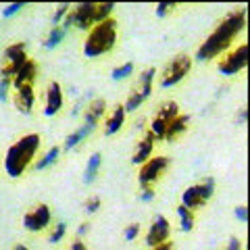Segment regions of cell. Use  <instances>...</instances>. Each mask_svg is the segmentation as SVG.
Listing matches in <instances>:
<instances>
[{
    "label": "cell",
    "instance_id": "obj_1",
    "mask_svg": "<svg viewBox=\"0 0 250 250\" xmlns=\"http://www.w3.org/2000/svg\"><path fill=\"white\" fill-rule=\"evenodd\" d=\"M244 27H246V11L244 9H236V11L228 13V17L219 23L217 29L200 44V48L196 50V61L205 62L208 59H215L217 54H221L225 48H229L231 40Z\"/></svg>",
    "mask_w": 250,
    "mask_h": 250
},
{
    "label": "cell",
    "instance_id": "obj_2",
    "mask_svg": "<svg viewBox=\"0 0 250 250\" xmlns=\"http://www.w3.org/2000/svg\"><path fill=\"white\" fill-rule=\"evenodd\" d=\"M40 144H42V138L38 134H25L23 138H19L4 156L6 175L17 179L25 173V169L31 165V161L36 159V152H38V148H40Z\"/></svg>",
    "mask_w": 250,
    "mask_h": 250
},
{
    "label": "cell",
    "instance_id": "obj_3",
    "mask_svg": "<svg viewBox=\"0 0 250 250\" xmlns=\"http://www.w3.org/2000/svg\"><path fill=\"white\" fill-rule=\"evenodd\" d=\"M117 44V21L111 17L88 31V38L83 42V54L88 59H96L108 54Z\"/></svg>",
    "mask_w": 250,
    "mask_h": 250
},
{
    "label": "cell",
    "instance_id": "obj_4",
    "mask_svg": "<svg viewBox=\"0 0 250 250\" xmlns=\"http://www.w3.org/2000/svg\"><path fill=\"white\" fill-rule=\"evenodd\" d=\"M27 46L23 42H15L11 46H6L2 57H0V75L2 80H13L19 73V69L25 65L27 61Z\"/></svg>",
    "mask_w": 250,
    "mask_h": 250
},
{
    "label": "cell",
    "instance_id": "obj_5",
    "mask_svg": "<svg viewBox=\"0 0 250 250\" xmlns=\"http://www.w3.org/2000/svg\"><path fill=\"white\" fill-rule=\"evenodd\" d=\"M154 75H156V69L154 67H148L142 71V75H140V80L138 83L131 88L129 92V96L127 100H125V113H131V111H136V108L142 106V103H146L148 96L152 94V82H154Z\"/></svg>",
    "mask_w": 250,
    "mask_h": 250
},
{
    "label": "cell",
    "instance_id": "obj_6",
    "mask_svg": "<svg viewBox=\"0 0 250 250\" xmlns=\"http://www.w3.org/2000/svg\"><path fill=\"white\" fill-rule=\"evenodd\" d=\"M213 194H215V179L205 177L200 184L186 188L184 194H182V205L190 210L202 208L210 198H213Z\"/></svg>",
    "mask_w": 250,
    "mask_h": 250
},
{
    "label": "cell",
    "instance_id": "obj_7",
    "mask_svg": "<svg viewBox=\"0 0 250 250\" xmlns=\"http://www.w3.org/2000/svg\"><path fill=\"white\" fill-rule=\"evenodd\" d=\"M77 27V29H85L90 31L94 25H96V2H80L71 6L67 19L62 21V27Z\"/></svg>",
    "mask_w": 250,
    "mask_h": 250
},
{
    "label": "cell",
    "instance_id": "obj_8",
    "mask_svg": "<svg viewBox=\"0 0 250 250\" xmlns=\"http://www.w3.org/2000/svg\"><path fill=\"white\" fill-rule=\"evenodd\" d=\"M167 169H169V156H165V154L152 156V159H148L144 165H140L138 184L142 188H152L163 175H165Z\"/></svg>",
    "mask_w": 250,
    "mask_h": 250
},
{
    "label": "cell",
    "instance_id": "obj_9",
    "mask_svg": "<svg viewBox=\"0 0 250 250\" xmlns=\"http://www.w3.org/2000/svg\"><path fill=\"white\" fill-rule=\"evenodd\" d=\"M190 69H192V57H188V54H177V57L171 59L169 65L163 69L161 85L163 88H173L175 83H179L188 73H190Z\"/></svg>",
    "mask_w": 250,
    "mask_h": 250
},
{
    "label": "cell",
    "instance_id": "obj_10",
    "mask_svg": "<svg viewBox=\"0 0 250 250\" xmlns=\"http://www.w3.org/2000/svg\"><path fill=\"white\" fill-rule=\"evenodd\" d=\"M177 115H179V106H177V103H173V100H167V103H163L159 106V111H156V115L150 121V129H148L154 136V140L165 138V131L169 127V123L173 121Z\"/></svg>",
    "mask_w": 250,
    "mask_h": 250
},
{
    "label": "cell",
    "instance_id": "obj_11",
    "mask_svg": "<svg viewBox=\"0 0 250 250\" xmlns=\"http://www.w3.org/2000/svg\"><path fill=\"white\" fill-rule=\"evenodd\" d=\"M246 65H248V44L242 42L240 46L229 50L221 61H219L217 69L223 75H236L242 71V69H246Z\"/></svg>",
    "mask_w": 250,
    "mask_h": 250
},
{
    "label": "cell",
    "instance_id": "obj_12",
    "mask_svg": "<svg viewBox=\"0 0 250 250\" xmlns=\"http://www.w3.org/2000/svg\"><path fill=\"white\" fill-rule=\"evenodd\" d=\"M50 219H52V213H50V207L48 205H38L34 208H29L25 215H23V228L27 231H44L46 228L50 225Z\"/></svg>",
    "mask_w": 250,
    "mask_h": 250
},
{
    "label": "cell",
    "instance_id": "obj_13",
    "mask_svg": "<svg viewBox=\"0 0 250 250\" xmlns=\"http://www.w3.org/2000/svg\"><path fill=\"white\" fill-rule=\"evenodd\" d=\"M171 238V223L165 215H154L150 228H148V233H146V244L154 248L163 244V242H169Z\"/></svg>",
    "mask_w": 250,
    "mask_h": 250
},
{
    "label": "cell",
    "instance_id": "obj_14",
    "mask_svg": "<svg viewBox=\"0 0 250 250\" xmlns=\"http://www.w3.org/2000/svg\"><path fill=\"white\" fill-rule=\"evenodd\" d=\"M62 108V88L59 82H50L48 90H46V106H44V115L46 117H54L59 115Z\"/></svg>",
    "mask_w": 250,
    "mask_h": 250
},
{
    "label": "cell",
    "instance_id": "obj_15",
    "mask_svg": "<svg viewBox=\"0 0 250 250\" xmlns=\"http://www.w3.org/2000/svg\"><path fill=\"white\" fill-rule=\"evenodd\" d=\"M34 100H36V94H34V85H23V88L15 90V96H13V103L17 106L19 113H25L29 115L31 108H34Z\"/></svg>",
    "mask_w": 250,
    "mask_h": 250
},
{
    "label": "cell",
    "instance_id": "obj_16",
    "mask_svg": "<svg viewBox=\"0 0 250 250\" xmlns=\"http://www.w3.org/2000/svg\"><path fill=\"white\" fill-rule=\"evenodd\" d=\"M38 75V62L34 59H27L25 65L19 69V73L13 77V88H23V85H34V80Z\"/></svg>",
    "mask_w": 250,
    "mask_h": 250
},
{
    "label": "cell",
    "instance_id": "obj_17",
    "mask_svg": "<svg viewBox=\"0 0 250 250\" xmlns=\"http://www.w3.org/2000/svg\"><path fill=\"white\" fill-rule=\"evenodd\" d=\"M154 142H156L154 136L148 131V134L138 142L136 150H134V156H131V163H134V165H144V163L150 159L152 150H154Z\"/></svg>",
    "mask_w": 250,
    "mask_h": 250
},
{
    "label": "cell",
    "instance_id": "obj_18",
    "mask_svg": "<svg viewBox=\"0 0 250 250\" xmlns=\"http://www.w3.org/2000/svg\"><path fill=\"white\" fill-rule=\"evenodd\" d=\"M106 111V100L104 98H94L92 103L88 104V108H85V113H83V121L88 127H96L98 121L103 119V115Z\"/></svg>",
    "mask_w": 250,
    "mask_h": 250
},
{
    "label": "cell",
    "instance_id": "obj_19",
    "mask_svg": "<svg viewBox=\"0 0 250 250\" xmlns=\"http://www.w3.org/2000/svg\"><path fill=\"white\" fill-rule=\"evenodd\" d=\"M188 125H190V115H182V113H179L175 119L169 123V127L165 131V138H163V140H167V142H175V140L188 129Z\"/></svg>",
    "mask_w": 250,
    "mask_h": 250
},
{
    "label": "cell",
    "instance_id": "obj_20",
    "mask_svg": "<svg viewBox=\"0 0 250 250\" xmlns=\"http://www.w3.org/2000/svg\"><path fill=\"white\" fill-rule=\"evenodd\" d=\"M123 123H125V108H123V104H117V106L113 108L111 117H108L106 123H104V134H106V136L117 134V131L123 127Z\"/></svg>",
    "mask_w": 250,
    "mask_h": 250
},
{
    "label": "cell",
    "instance_id": "obj_21",
    "mask_svg": "<svg viewBox=\"0 0 250 250\" xmlns=\"http://www.w3.org/2000/svg\"><path fill=\"white\" fill-rule=\"evenodd\" d=\"M100 163H103V154L100 152H94L90 156L88 165H85V171H83V184H92L94 179L98 175V169H100Z\"/></svg>",
    "mask_w": 250,
    "mask_h": 250
},
{
    "label": "cell",
    "instance_id": "obj_22",
    "mask_svg": "<svg viewBox=\"0 0 250 250\" xmlns=\"http://www.w3.org/2000/svg\"><path fill=\"white\" fill-rule=\"evenodd\" d=\"M92 131H94V129H92V127H88V125H83V127L75 129L73 134H69V136H67V140H65V146H62V148H65V150H71V148H75L77 144L82 142L83 138H88V136L92 134Z\"/></svg>",
    "mask_w": 250,
    "mask_h": 250
},
{
    "label": "cell",
    "instance_id": "obj_23",
    "mask_svg": "<svg viewBox=\"0 0 250 250\" xmlns=\"http://www.w3.org/2000/svg\"><path fill=\"white\" fill-rule=\"evenodd\" d=\"M177 215H179V225H182V231H192L194 221H196V217H194V210L186 208L184 205H179L177 207Z\"/></svg>",
    "mask_w": 250,
    "mask_h": 250
},
{
    "label": "cell",
    "instance_id": "obj_24",
    "mask_svg": "<svg viewBox=\"0 0 250 250\" xmlns=\"http://www.w3.org/2000/svg\"><path fill=\"white\" fill-rule=\"evenodd\" d=\"M65 27L62 25H54L52 29H50V34H48V38H46V42H44V48L46 50H52V48H57V46L62 42V38H65Z\"/></svg>",
    "mask_w": 250,
    "mask_h": 250
},
{
    "label": "cell",
    "instance_id": "obj_25",
    "mask_svg": "<svg viewBox=\"0 0 250 250\" xmlns=\"http://www.w3.org/2000/svg\"><path fill=\"white\" fill-rule=\"evenodd\" d=\"M61 148L59 146H52L50 148V150L48 152H46L44 156H42V161H38L36 163V169L38 171H42V169H46V167H50V165H54V163H57L59 161V156H61Z\"/></svg>",
    "mask_w": 250,
    "mask_h": 250
},
{
    "label": "cell",
    "instance_id": "obj_26",
    "mask_svg": "<svg viewBox=\"0 0 250 250\" xmlns=\"http://www.w3.org/2000/svg\"><path fill=\"white\" fill-rule=\"evenodd\" d=\"M131 71H134V62H125V65H119V67L113 69L111 77H113L115 82H119V80H125V77H129Z\"/></svg>",
    "mask_w": 250,
    "mask_h": 250
},
{
    "label": "cell",
    "instance_id": "obj_27",
    "mask_svg": "<svg viewBox=\"0 0 250 250\" xmlns=\"http://www.w3.org/2000/svg\"><path fill=\"white\" fill-rule=\"evenodd\" d=\"M71 11V4H61V6H57V11H54V15H52V25H61V21L65 19V15Z\"/></svg>",
    "mask_w": 250,
    "mask_h": 250
},
{
    "label": "cell",
    "instance_id": "obj_28",
    "mask_svg": "<svg viewBox=\"0 0 250 250\" xmlns=\"http://www.w3.org/2000/svg\"><path fill=\"white\" fill-rule=\"evenodd\" d=\"M65 231H67V223H59L57 228L52 229L50 236H48V242H50V244H57V242H61V240H62V236H65Z\"/></svg>",
    "mask_w": 250,
    "mask_h": 250
},
{
    "label": "cell",
    "instance_id": "obj_29",
    "mask_svg": "<svg viewBox=\"0 0 250 250\" xmlns=\"http://www.w3.org/2000/svg\"><path fill=\"white\" fill-rule=\"evenodd\" d=\"M175 9H177L175 2H159L156 4V17H167V15Z\"/></svg>",
    "mask_w": 250,
    "mask_h": 250
},
{
    "label": "cell",
    "instance_id": "obj_30",
    "mask_svg": "<svg viewBox=\"0 0 250 250\" xmlns=\"http://www.w3.org/2000/svg\"><path fill=\"white\" fill-rule=\"evenodd\" d=\"M123 236H125V240H127V242H134L140 236V223H129L127 228H125Z\"/></svg>",
    "mask_w": 250,
    "mask_h": 250
},
{
    "label": "cell",
    "instance_id": "obj_31",
    "mask_svg": "<svg viewBox=\"0 0 250 250\" xmlns=\"http://www.w3.org/2000/svg\"><path fill=\"white\" fill-rule=\"evenodd\" d=\"M83 208H85V213H96V210L100 208V198L98 196H90L88 200H85V205H83Z\"/></svg>",
    "mask_w": 250,
    "mask_h": 250
},
{
    "label": "cell",
    "instance_id": "obj_32",
    "mask_svg": "<svg viewBox=\"0 0 250 250\" xmlns=\"http://www.w3.org/2000/svg\"><path fill=\"white\" fill-rule=\"evenodd\" d=\"M11 85H13V80H0V103H6Z\"/></svg>",
    "mask_w": 250,
    "mask_h": 250
},
{
    "label": "cell",
    "instance_id": "obj_33",
    "mask_svg": "<svg viewBox=\"0 0 250 250\" xmlns=\"http://www.w3.org/2000/svg\"><path fill=\"white\" fill-rule=\"evenodd\" d=\"M21 9H25V4H23V2H15V4H9V6H4L2 15H4V17H13V15H15V13H19Z\"/></svg>",
    "mask_w": 250,
    "mask_h": 250
},
{
    "label": "cell",
    "instance_id": "obj_34",
    "mask_svg": "<svg viewBox=\"0 0 250 250\" xmlns=\"http://www.w3.org/2000/svg\"><path fill=\"white\" fill-rule=\"evenodd\" d=\"M225 250H242V242H240V238H229V242H228V246H225Z\"/></svg>",
    "mask_w": 250,
    "mask_h": 250
},
{
    "label": "cell",
    "instance_id": "obj_35",
    "mask_svg": "<svg viewBox=\"0 0 250 250\" xmlns=\"http://www.w3.org/2000/svg\"><path fill=\"white\" fill-rule=\"evenodd\" d=\"M236 217L240 219L242 223H246V221H248V210H246L244 205H242V207H236Z\"/></svg>",
    "mask_w": 250,
    "mask_h": 250
},
{
    "label": "cell",
    "instance_id": "obj_36",
    "mask_svg": "<svg viewBox=\"0 0 250 250\" xmlns=\"http://www.w3.org/2000/svg\"><path fill=\"white\" fill-rule=\"evenodd\" d=\"M140 198H142L144 202H150L154 198V188H144L142 194H140Z\"/></svg>",
    "mask_w": 250,
    "mask_h": 250
},
{
    "label": "cell",
    "instance_id": "obj_37",
    "mask_svg": "<svg viewBox=\"0 0 250 250\" xmlns=\"http://www.w3.org/2000/svg\"><path fill=\"white\" fill-rule=\"evenodd\" d=\"M67 250H88V246H85L83 242H82L80 238H77V240H73V242H71V246H69Z\"/></svg>",
    "mask_w": 250,
    "mask_h": 250
},
{
    "label": "cell",
    "instance_id": "obj_38",
    "mask_svg": "<svg viewBox=\"0 0 250 250\" xmlns=\"http://www.w3.org/2000/svg\"><path fill=\"white\" fill-rule=\"evenodd\" d=\"M246 115H248L246 106H242V108H240V113H238V119H236V123H238V125H244V123H246Z\"/></svg>",
    "mask_w": 250,
    "mask_h": 250
},
{
    "label": "cell",
    "instance_id": "obj_39",
    "mask_svg": "<svg viewBox=\"0 0 250 250\" xmlns=\"http://www.w3.org/2000/svg\"><path fill=\"white\" fill-rule=\"evenodd\" d=\"M150 250H175V246H173V242H163V244L154 246V248H150Z\"/></svg>",
    "mask_w": 250,
    "mask_h": 250
},
{
    "label": "cell",
    "instance_id": "obj_40",
    "mask_svg": "<svg viewBox=\"0 0 250 250\" xmlns=\"http://www.w3.org/2000/svg\"><path fill=\"white\" fill-rule=\"evenodd\" d=\"M88 229H90V223H82L80 228H77V238H82V236H83V233L88 231Z\"/></svg>",
    "mask_w": 250,
    "mask_h": 250
},
{
    "label": "cell",
    "instance_id": "obj_41",
    "mask_svg": "<svg viewBox=\"0 0 250 250\" xmlns=\"http://www.w3.org/2000/svg\"><path fill=\"white\" fill-rule=\"evenodd\" d=\"M13 250H29V248H27V246H23V244H17V246H15Z\"/></svg>",
    "mask_w": 250,
    "mask_h": 250
}]
</instances>
